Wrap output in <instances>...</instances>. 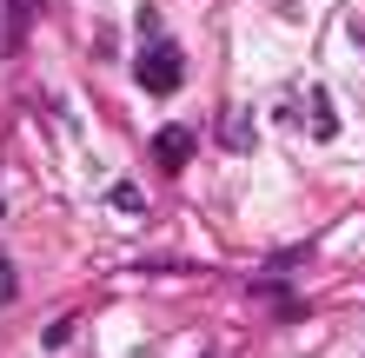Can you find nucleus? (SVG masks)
<instances>
[{
	"mask_svg": "<svg viewBox=\"0 0 365 358\" xmlns=\"http://www.w3.org/2000/svg\"><path fill=\"white\" fill-rule=\"evenodd\" d=\"M133 73H140V93H180V80H186V60L173 40H146L140 60H133Z\"/></svg>",
	"mask_w": 365,
	"mask_h": 358,
	"instance_id": "obj_1",
	"label": "nucleus"
},
{
	"mask_svg": "<svg viewBox=\"0 0 365 358\" xmlns=\"http://www.w3.org/2000/svg\"><path fill=\"white\" fill-rule=\"evenodd\" d=\"M279 120H286L292 133H312V139H332V133H339V120H332V100L319 93V87H306L299 100H286V107H279Z\"/></svg>",
	"mask_w": 365,
	"mask_h": 358,
	"instance_id": "obj_2",
	"label": "nucleus"
},
{
	"mask_svg": "<svg viewBox=\"0 0 365 358\" xmlns=\"http://www.w3.org/2000/svg\"><path fill=\"white\" fill-rule=\"evenodd\" d=\"M153 159H160V173H180V166L192 159V126H160L153 133Z\"/></svg>",
	"mask_w": 365,
	"mask_h": 358,
	"instance_id": "obj_3",
	"label": "nucleus"
},
{
	"mask_svg": "<svg viewBox=\"0 0 365 358\" xmlns=\"http://www.w3.org/2000/svg\"><path fill=\"white\" fill-rule=\"evenodd\" d=\"M220 139H226V153H246V146H252V113L246 107H226L220 113Z\"/></svg>",
	"mask_w": 365,
	"mask_h": 358,
	"instance_id": "obj_4",
	"label": "nucleus"
},
{
	"mask_svg": "<svg viewBox=\"0 0 365 358\" xmlns=\"http://www.w3.org/2000/svg\"><path fill=\"white\" fill-rule=\"evenodd\" d=\"M106 199H113V213H120V219H140V213H146L140 186H126V179H120V186H113V193H106Z\"/></svg>",
	"mask_w": 365,
	"mask_h": 358,
	"instance_id": "obj_5",
	"label": "nucleus"
},
{
	"mask_svg": "<svg viewBox=\"0 0 365 358\" xmlns=\"http://www.w3.org/2000/svg\"><path fill=\"white\" fill-rule=\"evenodd\" d=\"M14 285H20V279H14V265L0 259V305H14Z\"/></svg>",
	"mask_w": 365,
	"mask_h": 358,
	"instance_id": "obj_6",
	"label": "nucleus"
}]
</instances>
